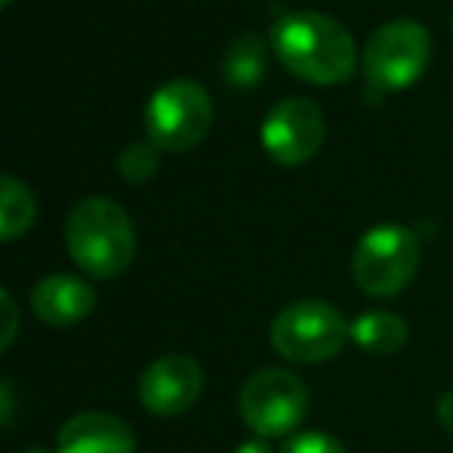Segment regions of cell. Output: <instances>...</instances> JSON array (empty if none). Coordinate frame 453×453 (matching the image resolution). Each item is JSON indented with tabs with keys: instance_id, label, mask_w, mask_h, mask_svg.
I'll return each instance as SVG.
<instances>
[{
	"instance_id": "6da1fadb",
	"label": "cell",
	"mask_w": 453,
	"mask_h": 453,
	"mask_svg": "<svg viewBox=\"0 0 453 453\" xmlns=\"http://www.w3.org/2000/svg\"><path fill=\"white\" fill-rule=\"evenodd\" d=\"M272 47L280 65L309 84H342L355 74V37L336 19L321 12H290L272 28Z\"/></svg>"
},
{
	"instance_id": "7a4b0ae2",
	"label": "cell",
	"mask_w": 453,
	"mask_h": 453,
	"mask_svg": "<svg viewBox=\"0 0 453 453\" xmlns=\"http://www.w3.org/2000/svg\"><path fill=\"white\" fill-rule=\"evenodd\" d=\"M65 247L81 272L108 280L130 269L136 257V232L120 203L87 197L68 213Z\"/></svg>"
},
{
	"instance_id": "3957f363",
	"label": "cell",
	"mask_w": 453,
	"mask_h": 453,
	"mask_svg": "<svg viewBox=\"0 0 453 453\" xmlns=\"http://www.w3.org/2000/svg\"><path fill=\"white\" fill-rule=\"evenodd\" d=\"M269 340L280 358L293 364H324L349 342V321L324 299H296L274 315Z\"/></svg>"
},
{
	"instance_id": "277c9868",
	"label": "cell",
	"mask_w": 453,
	"mask_h": 453,
	"mask_svg": "<svg viewBox=\"0 0 453 453\" xmlns=\"http://www.w3.org/2000/svg\"><path fill=\"white\" fill-rule=\"evenodd\" d=\"M432 56V37L426 25L413 19H392L370 35L364 47V81L367 93L386 96L413 87L423 78Z\"/></svg>"
},
{
	"instance_id": "5b68a950",
	"label": "cell",
	"mask_w": 453,
	"mask_h": 453,
	"mask_svg": "<svg viewBox=\"0 0 453 453\" xmlns=\"http://www.w3.org/2000/svg\"><path fill=\"white\" fill-rule=\"evenodd\" d=\"M419 238L407 226H373L352 253V278L367 296H398L419 269Z\"/></svg>"
},
{
	"instance_id": "8992f818",
	"label": "cell",
	"mask_w": 453,
	"mask_h": 453,
	"mask_svg": "<svg viewBox=\"0 0 453 453\" xmlns=\"http://www.w3.org/2000/svg\"><path fill=\"white\" fill-rule=\"evenodd\" d=\"M213 127V99L197 81L180 78L157 87L145 108L149 142L167 151H188Z\"/></svg>"
},
{
	"instance_id": "52a82bcc",
	"label": "cell",
	"mask_w": 453,
	"mask_h": 453,
	"mask_svg": "<svg viewBox=\"0 0 453 453\" xmlns=\"http://www.w3.org/2000/svg\"><path fill=\"white\" fill-rule=\"evenodd\" d=\"M238 411L253 435H259L263 441L284 438L309 413V388L290 370L265 367L244 382Z\"/></svg>"
},
{
	"instance_id": "ba28073f",
	"label": "cell",
	"mask_w": 453,
	"mask_h": 453,
	"mask_svg": "<svg viewBox=\"0 0 453 453\" xmlns=\"http://www.w3.org/2000/svg\"><path fill=\"white\" fill-rule=\"evenodd\" d=\"M259 136L272 161H278L280 167H299L321 151L327 139V120L318 102L290 96L269 108Z\"/></svg>"
},
{
	"instance_id": "9c48e42d",
	"label": "cell",
	"mask_w": 453,
	"mask_h": 453,
	"mask_svg": "<svg viewBox=\"0 0 453 453\" xmlns=\"http://www.w3.org/2000/svg\"><path fill=\"white\" fill-rule=\"evenodd\" d=\"M203 392V370L188 355H164L139 376V401L155 417H180Z\"/></svg>"
},
{
	"instance_id": "30bf717a",
	"label": "cell",
	"mask_w": 453,
	"mask_h": 453,
	"mask_svg": "<svg viewBox=\"0 0 453 453\" xmlns=\"http://www.w3.org/2000/svg\"><path fill=\"white\" fill-rule=\"evenodd\" d=\"M56 453H136V435L114 413H74L56 435Z\"/></svg>"
},
{
	"instance_id": "8fae6325",
	"label": "cell",
	"mask_w": 453,
	"mask_h": 453,
	"mask_svg": "<svg viewBox=\"0 0 453 453\" xmlns=\"http://www.w3.org/2000/svg\"><path fill=\"white\" fill-rule=\"evenodd\" d=\"M31 309L47 327H72L96 309V290L78 274H50L31 290Z\"/></svg>"
},
{
	"instance_id": "7c38bea8",
	"label": "cell",
	"mask_w": 453,
	"mask_h": 453,
	"mask_svg": "<svg viewBox=\"0 0 453 453\" xmlns=\"http://www.w3.org/2000/svg\"><path fill=\"white\" fill-rule=\"evenodd\" d=\"M407 321L395 311L367 309L349 324V340L367 355H395L407 346Z\"/></svg>"
},
{
	"instance_id": "4fadbf2b",
	"label": "cell",
	"mask_w": 453,
	"mask_h": 453,
	"mask_svg": "<svg viewBox=\"0 0 453 453\" xmlns=\"http://www.w3.org/2000/svg\"><path fill=\"white\" fill-rule=\"evenodd\" d=\"M37 203L25 182L0 176V241H16L35 226Z\"/></svg>"
},
{
	"instance_id": "5bb4252c",
	"label": "cell",
	"mask_w": 453,
	"mask_h": 453,
	"mask_svg": "<svg viewBox=\"0 0 453 453\" xmlns=\"http://www.w3.org/2000/svg\"><path fill=\"white\" fill-rule=\"evenodd\" d=\"M265 74V43L259 35H241L226 53V81L232 87H257Z\"/></svg>"
},
{
	"instance_id": "9a60e30c",
	"label": "cell",
	"mask_w": 453,
	"mask_h": 453,
	"mask_svg": "<svg viewBox=\"0 0 453 453\" xmlns=\"http://www.w3.org/2000/svg\"><path fill=\"white\" fill-rule=\"evenodd\" d=\"M118 170L127 182H149L157 173V145L130 142L118 157Z\"/></svg>"
},
{
	"instance_id": "2e32d148",
	"label": "cell",
	"mask_w": 453,
	"mask_h": 453,
	"mask_svg": "<svg viewBox=\"0 0 453 453\" xmlns=\"http://www.w3.org/2000/svg\"><path fill=\"white\" fill-rule=\"evenodd\" d=\"M280 453H346V448L334 435H324V432H299V435L287 438Z\"/></svg>"
},
{
	"instance_id": "e0dca14e",
	"label": "cell",
	"mask_w": 453,
	"mask_h": 453,
	"mask_svg": "<svg viewBox=\"0 0 453 453\" xmlns=\"http://www.w3.org/2000/svg\"><path fill=\"white\" fill-rule=\"evenodd\" d=\"M16 336H19V305H16V299L0 287V355L12 346Z\"/></svg>"
},
{
	"instance_id": "ac0fdd59",
	"label": "cell",
	"mask_w": 453,
	"mask_h": 453,
	"mask_svg": "<svg viewBox=\"0 0 453 453\" xmlns=\"http://www.w3.org/2000/svg\"><path fill=\"white\" fill-rule=\"evenodd\" d=\"M435 413H438V423H441V429L448 432V435H453V392L438 398Z\"/></svg>"
},
{
	"instance_id": "d6986e66",
	"label": "cell",
	"mask_w": 453,
	"mask_h": 453,
	"mask_svg": "<svg viewBox=\"0 0 453 453\" xmlns=\"http://www.w3.org/2000/svg\"><path fill=\"white\" fill-rule=\"evenodd\" d=\"M234 453H274V450L263 441V438H253V441L238 444V450H234Z\"/></svg>"
},
{
	"instance_id": "ffe728a7",
	"label": "cell",
	"mask_w": 453,
	"mask_h": 453,
	"mask_svg": "<svg viewBox=\"0 0 453 453\" xmlns=\"http://www.w3.org/2000/svg\"><path fill=\"white\" fill-rule=\"evenodd\" d=\"M22 453H53V450H47V448H28V450H22Z\"/></svg>"
},
{
	"instance_id": "44dd1931",
	"label": "cell",
	"mask_w": 453,
	"mask_h": 453,
	"mask_svg": "<svg viewBox=\"0 0 453 453\" xmlns=\"http://www.w3.org/2000/svg\"><path fill=\"white\" fill-rule=\"evenodd\" d=\"M6 4H10V0H0V10H4V6H6Z\"/></svg>"
}]
</instances>
